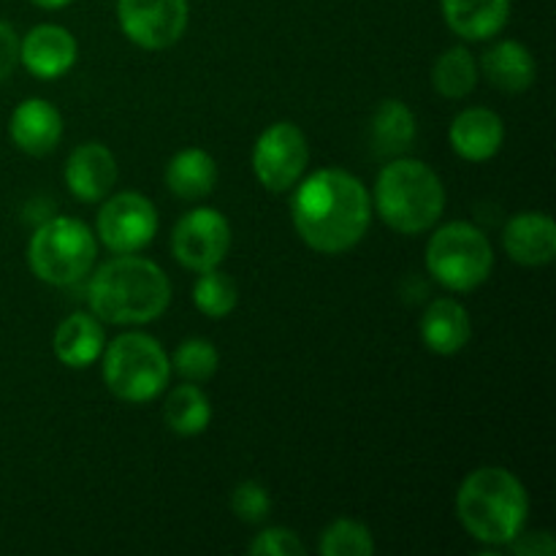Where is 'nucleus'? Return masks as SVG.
<instances>
[{
	"mask_svg": "<svg viewBox=\"0 0 556 556\" xmlns=\"http://www.w3.org/2000/svg\"><path fill=\"white\" fill-rule=\"evenodd\" d=\"M291 217L307 248L324 255H340L356 248L367 233L372 195L353 174L320 168L296 188Z\"/></svg>",
	"mask_w": 556,
	"mask_h": 556,
	"instance_id": "nucleus-1",
	"label": "nucleus"
},
{
	"mask_svg": "<svg viewBox=\"0 0 556 556\" xmlns=\"http://www.w3.org/2000/svg\"><path fill=\"white\" fill-rule=\"evenodd\" d=\"M87 302L101 324L144 326L172 304V280L155 261L136 253L117 255L92 275Z\"/></svg>",
	"mask_w": 556,
	"mask_h": 556,
	"instance_id": "nucleus-2",
	"label": "nucleus"
},
{
	"mask_svg": "<svg viewBox=\"0 0 556 556\" xmlns=\"http://www.w3.org/2000/svg\"><path fill=\"white\" fill-rule=\"evenodd\" d=\"M456 514L472 541L503 548L527 527L530 494L505 467H478L456 492Z\"/></svg>",
	"mask_w": 556,
	"mask_h": 556,
	"instance_id": "nucleus-3",
	"label": "nucleus"
},
{
	"mask_svg": "<svg viewBox=\"0 0 556 556\" xmlns=\"http://www.w3.org/2000/svg\"><path fill=\"white\" fill-rule=\"evenodd\" d=\"M372 204L391 231L416 237L443 217V179L424 161L405 155L394 157L378 174Z\"/></svg>",
	"mask_w": 556,
	"mask_h": 556,
	"instance_id": "nucleus-4",
	"label": "nucleus"
},
{
	"mask_svg": "<svg viewBox=\"0 0 556 556\" xmlns=\"http://www.w3.org/2000/svg\"><path fill=\"white\" fill-rule=\"evenodd\" d=\"M98 258V237L76 217H49L27 242V266L49 286L68 288L85 280Z\"/></svg>",
	"mask_w": 556,
	"mask_h": 556,
	"instance_id": "nucleus-5",
	"label": "nucleus"
},
{
	"mask_svg": "<svg viewBox=\"0 0 556 556\" xmlns=\"http://www.w3.org/2000/svg\"><path fill=\"white\" fill-rule=\"evenodd\" d=\"M103 380L117 400L144 405L166 391L172 362L161 342L141 331L119 334L103 348Z\"/></svg>",
	"mask_w": 556,
	"mask_h": 556,
	"instance_id": "nucleus-6",
	"label": "nucleus"
},
{
	"mask_svg": "<svg viewBox=\"0 0 556 556\" xmlns=\"http://www.w3.org/2000/svg\"><path fill=\"white\" fill-rule=\"evenodd\" d=\"M427 269L448 291H472V288L483 286L489 280V275H492V242L472 223H445L429 239Z\"/></svg>",
	"mask_w": 556,
	"mask_h": 556,
	"instance_id": "nucleus-7",
	"label": "nucleus"
},
{
	"mask_svg": "<svg viewBox=\"0 0 556 556\" xmlns=\"http://www.w3.org/2000/svg\"><path fill=\"white\" fill-rule=\"evenodd\" d=\"M309 163L307 136L293 123H275L258 136L253 147V172L271 193H286L302 179Z\"/></svg>",
	"mask_w": 556,
	"mask_h": 556,
	"instance_id": "nucleus-8",
	"label": "nucleus"
},
{
	"mask_svg": "<svg viewBox=\"0 0 556 556\" xmlns=\"http://www.w3.org/2000/svg\"><path fill=\"white\" fill-rule=\"evenodd\" d=\"M157 210L147 195L123 190L103 201L96 220V237L106 250L117 255L139 253L155 239Z\"/></svg>",
	"mask_w": 556,
	"mask_h": 556,
	"instance_id": "nucleus-9",
	"label": "nucleus"
},
{
	"mask_svg": "<svg viewBox=\"0 0 556 556\" xmlns=\"http://www.w3.org/2000/svg\"><path fill=\"white\" fill-rule=\"evenodd\" d=\"M228 250H231V223L210 206H199L182 215L172 231L174 258L190 271L215 269L226 261Z\"/></svg>",
	"mask_w": 556,
	"mask_h": 556,
	"instance_id": "nucleus-10",
	"label": "nucleus"
},
{
	"mask_svg": "<svg viewBox=\"0 0 556 556\" xmlns=\"http://www.w3.org/2000/svg\"><path fill=\"white\" fill-rule=\"evenodd\" d=\"M190 20L188 0H117V22L136 47L168 49L185 36Z\"/></svg>",
	"mask_w": 556,
	"mask_h": 556,
	"instance_id": "nucleus-11",
	"label": "nucleus"
},
{
	"mask_svg": "<svg viewBox=\"0 0 556 556\" xmlns=\"http://www.w3.org/2000/svg\"><path fill=\"white\" fill-rule=\"evenodd\" d=\"M79 43L60 25H36L20 41V63L36 79H60L74 68Z\"/></svg>",
	"mask_w": 556,
	"mask_h": 556,
	"instance_id": "nucleus-12",
	"label": "nucleus"
},
{
	"mask_svg": "<svg viewBox=\"0 0 556 556\" xmlns=\"http://www.w3.org/2000/svg\"><path fill=\"white\" fill-rule=\"evenodd\" d=\"M65 185L71 195L85 204L106 199L117 185V157L101 141L79 144L65 161Z\"/></svg>",
	"mask_w": 556,
	"mask_h": 556,
	"instance_id": "nucleus-13",
	"label": "nucleus"
},
{
	"mask_svg": "<svg viewBox=\"0 0 556 556\" xmlns=\"http://www.w3.org/2000/svg\"><path fill=\"white\" fill-rule=\"evenodd\" d=\"M9 136L25 155H49L63 139V114L43 98H27L11 114Z\"/></svg>",
	"mask_w": 556,
	"mask_h": 556,
	"instance_id": "nucleus-14",
	"label": "nucleus"
},
{
	"mask_svg": "<svg viewBox=\"0 0 556 556\" xmlns=\"http://www.w3.org/2000/svg\"><path fill=\"white\" fill-rule=\"evenodd\" d=\"M451 147L470 163L492 161L505 141V125L497 112L486 106H470L451 123Z\"/></svg>",
	"mask_w": 556,
	"mask_h": 556,
	"instance_id": "nucleus-15",
	"label": "nucleus"
},
{
	"mask_svg": "<svg viewBox=\"0 0 556 556\" xmlns=\"http://www.w3.org/2000/svg\"><path fill=\"white\" fill-rule=\"evenodd\" d=\"M505 253L521 266H546L556 258V226L543 212H521L503 231Z\"/></svg>",
	"mask_w": 556,
	"mask_h": 556,
	"instance_id": "nucleus-16",
	"label": "nucleus"
},
{
	"mask_svg": "<svg viewBox=\"0 0 556 556\" xmlns=\"http://www.w3.org/2000/svg\"><path fill=\"white\" fill-rule=\"evenodd\" d=\"M451 30L465 41H486L503 33L510 20V0H440Z\"/></svg>",
	"mask_w": 556,
	"mask_h": 556,
	"instance_id": "nucleus-17",
	"label": "nucleus"
},
{
	"mask_svg": "<svg viewBox=\"0 0 556 556\" xmlns=\"http://www.w3.org/2000/svg\"><path fill=\"white\" fill-rule=\"evenodd\" d=\"M106 348L103 324L92 313H74L58 326L52 351L60 364L71 369H87L101 358Z\"/></svg>",
	"mask_w": 556,
	"mask_h": 556,
	"instance_id": "nucleus-18",
	"label": "nucleus"
},
{
	"mask_svg": "<svg viewBox=\"0 0 556 556\" xmlns=\"http://www.w3.org/2000/svg\"><path fill=\"white\" fill-rule=\"evenodd\" d=\"M472 337V320L465 304L456 299H434L421 318V340L438 356H454L467 348Z\"/></svg>",
	"mask_w": 556,
	"mask_h": 556,
	"instance_id": "nucleus-19",
	"label": "nucleus"
},
{
	"mask_svg": "<svg viewBox=\"0 0 556 556\" xmlns=\"http://www.w3.org/2000/svg\"><path fill=\"white\" fill-rule=\"evenodd\" d=\"M416 114L407 103L389 98L380 101L369 119V147L378 157H402L416 141Z\"/></svg>",
	"mask_w": 556,
	"mask_h": 556,
	"instance_id": "nucleus-20",
	"label": "nucleus"
},
{
	"mask_svg": "<svg viewBox=\"0 0 556 556\" xmlns=\"http://www.w3.org/2000/svg\"><path fill=\"white\" fill-rule=\"evenodd\" d=\"M481 71L503 92H525L535 85L538 65L530 49L519 41H497L481 58Z\"/></svg>",
	"mask_w": 556,
	"mask_h": 556,
	"instance_id": "nucleus-21",
	"label": "nucleus"
},
{
	"mask_svg": "<svg viewBox=\"0 0 556 556\" xmlns=\"http://www.w3.org/2000/svg\"><path fill=\"white\" fill-rule=\"evenodd\" d=\"M217 163L206 150L190 147L177 152L166 166V188L182 201H199L215 190Z\"/></svg>",
	"mask_w": 556,
	"mask_h": 556,
	"instance_id": "nucleus-22",
	"label": "nucleus"
},
{
	"mask_svg": "<svg viewBox=\"0 0 556 556\" xmlns=\"http://www.w3.org/2000/svg\"><path fill=\"white\" fill-rule=\"evenodd\" d=\"M163 421L179 438H195L206 432L212 421L210 396L199 389V383H188L168 391L166 405H163Z\"/></svg>",
	"mask_w": 556,
	"mask_h": 556,
	"instance_id": "nucleus-23",
	"label": "nucleus"
},
{
	"mask_svg": "<svg viewBox=\"0 0 556 556\" xmlns=\"http://www.w3.org/2000/svg\"><path fill=\"white\" fill-rule=\"evenodd\" d=\"M478 74L481 71H478V63L470 49L451 47L434 60L432 85L443 98L462 101V98H467L478 87Z\"/></svg>",
	"mask_w": 556,
	"mask_h": 556,
	"instance_id": "nucleus-24",
	"label": "nucleus"
},
{
	"mask_svg": "<svg viewBox=\"0 0 556 556\" xmlns=\"http://www.w3.org/2000/svg\"><path fill=\"white\" fill-rule=\"evenodd\" d=\"M193 302L199 307V313H204L206 318H226L228 313H233L239 302L237 282L231 275L215 269L199 271V280L193 286Z\"/></svg>",
	"mask_w": 556,
	"mask_h": 556,
	"instance_id": "nucleus-25",
	"label": "nucleus"
},
{
	"mask_svg": "<svg viewBox=\"0 0 556 556\" xmlns=\"http://www.w3.org/2000/svg\"><path fill=\"white\" fill-rule=\"evenodd\" d=\"M172 369L188 383H204L220 367V353L212 342L201 340V337H190V340L179 342L174 356L168 358Z\"/></svg>",
	"mask_w": 556,
	"mask_h": 556,
	"instance_id": "nucleus-26",
	"label": "nucleus"
},
{
	"mask_svg": "<svg viewBox=\"0 0 556 556\" xmlns=\"http://www.w3.org/2000/svg\"><path fill=\"white\" fill-rule=\"evenodd\" d=\"M320 554L324 556H372L375 538L362 521L337 519L331 521L320 538Z\"/></svg>",
	"mask_w": 556,
	"mask_h": 556,
	"instance_id": "nucleus-27",
	"label": "nucleus"
},
{
	"mask_svg": "<svg viewBox=\"0 0 556 556\" xmlns=\"http://www.w3.org/2000/svg\"><path fill=\"white\" fill-rule=\"evenodd\" d=\"M231 510L244 525H261V521H266V516L271 510L269 489L261 486L258 481L239 483L231 492Z\"/></svg>",
	"mask_w": 556,
	"mask_h": 556,
	"instance_id": "nucleus-28",
	"label": "nucleus"
},
{
	"mask_svg": "<svg viewBox=\"0 0 556 556\" xmlns=\"http://www.w3.org/2000/svg\"><path fill=\"white\" fill-rule=\"evenodd\" d=\"M248 552L253 556H304L307 546L288 527H269V530H264L250 543Z\"/></svg>",
	"mask_w": 556,
	"mask_h": 556,
	"instance_id": "nucleus-29",
	"label": "nucleus"
},
{
	"mask_svg": "<svg viewBox=\"0 0 556 556\" xmlns=\"http://www.w3.org/2000/svg\"><path fill=\"white\" fill-rule=\"evenodd\" d=\"M505 548H508L514 556H554L556 541L552 532L546 530H535V532L521 530Z\"/></svg>",
	"mask_w": 556,
	"mask_h": 556,
	"instance_id": "nucleus-30",
	"label": "nucleus"
},
{
	"mask_svg": "<svg viewBox=\"0 0 556 556\" xmlns=\"http://www.w3.org/2000/svg\"><path fill=\"white\" fill-rule=\"evenodd\" d=\"M20 63V36L9 22H0V81L9 79Z\"/></svg>",
	"mask_w": 556,
	"mask_h": 556,
	"instance_id": "nucleus-31",
	"label": "nucleus"
},
{
	"mask_svg": "<svg viewBox=\"0 0 556 556\" xmlns=\"http://www.w3.org/2000/svg\"><path fill=\"white\" fill-rule=\"evenodd\" d=\"M30 3H36L38 9L58 11V9H65V5H71V3H74V0H30Z\"/></svg>",
	"mask_w": 556,
	"mask_h": 556,
	"instance_id": "nucleus-32",
	"label": "nucleus"
}]
</instances>
